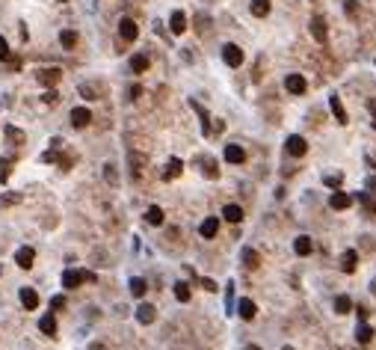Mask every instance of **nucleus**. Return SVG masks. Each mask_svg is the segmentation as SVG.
<instances>
[{"label": "nucleus", "instance_id": "2eb2a0df", "mask_svg": "<svg viewBox=\"0 0 376 350\" xmlns=\"http://www.w3.org/2000/svg\"><path fill=\"white\" fill-rule=\"evenodd\" d=\"M148 66H151V60H148L145 53H134V56H131V71H134V74L148 71Z\"/></svg>", "mask_w": 376, "mask_h": 350}, {"label": "nucleus", "instance_id": "2f4dec72", "mask_svg": "<svg viewBox=\"0 0 376 350\" xmlns=\"http://www.w3.org/2000/svg\"><path fill=\"white\" fill-rule=\"evenodd\" d=\"M80 95H83L86 101H95V98H101V95H98V86H95V83H83V86H80Z\"/></svg>", "mask_w": 376, "mask_h": 350}, {"label": "nucleus", "instance_id": "79ce46f5", "mask_svg": "<svg viewBox=\"0 0 376 350\" xmlns=\"http://www.w3.org/2000/svg\"><path fill=\"white\" fill-rule=\"evenodd\" d=\"M42 101H45V104H56V101H59V95H56L53 89H48V92L42 95Z\"/></svg>", "mask_w": 376, "mask_h": 350}, {"label": "nucleus", "instance_id": "0eeeda50", "mask_svg": "<svg viewBox=\"0 0 376 350\" xmlns=\"http://www.w3.org/2000/svg\"><path fill=\"white\" fill-rule=\"evenodd\" d=\"M15 261H18V267L30 270V267H33V261H36V249H33V246H21V249L15 252Z\"/></svg>", "mask_w": 376, "mask_h": 350}, {"label": "nucleus", "instance_id": "39448f33", "mask_svg": "<svg viewBox=\"0 0 376 350\" xmlns=\"http://www.w3.org/2000/svg\"><path fill=\"white\" fill-rule=\"evenodd\" d=\"M285 89H288L291 95H302V92L308 89V83H305L302 74H288V77H285Z\"/></svg>", "mask_w": 376, "mask_h": 350}, {"label": "nucleus", "instance_id": "6e6d98bb", "mask_svg": "<svg viewBox=\"0 0 376 350\" xmlns=\"http://www.w3.org/2000/svg\"><path fill=\"white\" fill-rule=\"evenodd\" d=\"M373 131H376V113H373Z\"/></svg>", "mask_w": 376, "mask_h": 350}, {"label": "nucleus", "instance_id": "e433bc0d", "mask_svg": "<svg viewBox=\"0 0 376 350\" xmlns=\"http://www.w3.org/2000/svg\"><path fill=\"white\" fill-rule=\"evenodd\" d=\"M6 137L12 142H24V131H18L15 125H9V128H6Z\"/></svg>", "mask_w": 376, "mask_h": 350}, {"label": "nucleus", "instance_id": "f257e3e1", "mask_svg": "<svg viewBox=\"0 0 376 350\" xmlns=\"http://www.w3.org/2000/svg\"><path fill=\"white\" fill-rule=\"evenodd\" d=\"M80 282H95V273H89V270H66L62 273L66 288H80Z\"/></svg>", "mask_w": 376, "mask_h": 350}, {"label": "nucleus", "instance_id": "f704fd0d", "mask_svg": "<svg viewBox=\"0 0 376 350\" xmlns=\"http://www.w3.org/2000/svg\"><path fill=\"white\" fill-rule=\"evenodd\" d=\"M175 297L181 300V303H187L190 300V285L187 282H178V285H175Z\"/></svg>", "mask_w": 376, "mask_h": 350}, {"label": "nucleus", "instance_id": "f8f14e48", "mask_svg": "<svg viewBox=\"0 0 376 350\" xmlns=\"http://www.w3.org/2000/svg\"><path fill=\"white\" fill-rule=\"evenodd\" d=\"M18 297H21V306H24V309H39V294H36L33 288H21Z\"/></svg>", "mask_w": 376, "mask_h": 350}, {"label": "nucleus", "instance_id": "412c9836", "mask_svg": "<svg viewBox=\"0 0 376 350\" xmlns=\"http://www.w3.org/2000/svg\"><path fill=\"white\" fill-rule=\"evenodd\" d=\"M258 264H261V255H258L252 246H246V249H243V267H246V270H255Z\"/></svg>", "mask_w": 376, "mask_h": 350}, {"label": "nucleus", "instance_id": "49530a36", "mask_svg": "<svg viewBox=\"0 0 376 350\" xmlns=\"http://www.w3.org/2000/svg\"><path fill=\"white\" fill-rule=\"evenodd\" d=\"M343 9H347L350 15H359V6H356V0H347V3H343Z\"/></svg>", "mask_w": 376, "mask_h": 350}, {"label": "nucleus", "instance_id": "72a5a7b5", "mask_svg": "<svg viewBox=\"0 0 376 350\" xmlns=\"http://www.w3.org/2000/svg\"><path fill=\"white\" fill-rule=\"evenodd\" d=\"M190 104H193V110H196V113H199V119H202V131H210V119H207V113L205 110H202V104H199V101H190Z\"/></svg>", "mask_w": 376, "mask_h": 350}, {"label": "nucleus", "instance_id": "473e14b6", "mask_svg": "<svg viewBox=\"0 0 376 350\" xmlns=\"http://www.w3.org/2000/svg\"><path fill=\"white\" fill-rule=\"evenodd\" d=\"M145 291H148V285H145V279H131V294H134V297H142V294H145Z\"/></svg>", "mask_w": 376, "mask_h": 350}, {"label": "nucleus", "instance_id": "09e8293b", "mask_svg": "<svg viewBox=\"0 0 376 350\" xmlns=\"http://www.w3.org/2000/svg\"><path fill=\"white\" fill-rule=\"evenodd\" d=\"M142 95V86H131V98H139Z\"/></svg>", "mask_w": 376, "mask_h": 350}, {"label": "nucleus", "instance_id": "c03bdc74", "mask_svg": "<svg viewBox=\"0 0 376 350\" xmlns=\"http://www.w3.org/2000/svg\"><path fill=\"white\" fill-rule=\"evenodd\" d=\"M51 309H66V297H62V294H56V297L51 300Z\"/></svg>", "mask_w": 376, "mask_h": 350}, {"label": "nucleus", "instance_id": "9b49d317", "mask_svg": "<svg viewBox=\"0 0 376 350\" xmlns=\"http://www.w3.org/2000/svg\"><path fill=\"white\" fill-rule=\"evenodd\" d=\"M311 36H314L320 45L326 42V18L323 15H314V18H311Z\"/></svg>", "mask_w": 376, "mask_h": 350}, {"label": "nucleus", "instance_id": "58836bf2", "mask_svg": "<svg viewBox=\"0 0 376 350\" xmlns=\"http://www.w3.org/2000/svg\"><path fill=\"white\" fill-rule=\"evenodd\" d=\"M225 309L234 312V285L231 282H228V291H225Z\"/></svg>", "mask_w": 376, "mask_h": 350}, {"label": "nucleus", "instance_id": "37998d69", "mask_svg": "<svg viewBox=\"0 0 376 350\" xmlns=\"http://www.w3.org/2000/svg\"><path fill=\"white\" fill-rule=\"evenodd\" d=\"M104 175H107V181H113V184H116V166H113V163H107V166H104Z\"/></svg>", "mask_w": 376, "mask_h": 350}, {"label": "nucleus", "instance_id": "6ab92c4d", "mask_svg": "<svg viewBox=\"0 0 376 350\" xmlns=\"http://www.w3.org/2000/svg\"><path fill=\"white\" fill-rule=\"evenodd\" d=\"M225 160H228V163H243V160H246V152L231 142V145H225Z\"/></svg>", "mask_w": 376, "mask_h": 350}, {"label": "nucleus", "instance_id": "a878e982", "mask_svg": "<svg viewBox=\"0 0 376 350\" xmlns=\"http://www.w3.org/2000/svg\"><path fill=\"white\" fill-rule=\"evenodd\" d=\"M59 45H62L66 51H71V48L77 45V33H74V30H62V33H59Z\"/></svg>", "mask_w": 376, "mask_h": 350}, {"label": "nucleus", "instance_id": "4468645a", "mask_svg": "<svg viewBox=\"0 0 376 350\" xmlns=\"http://www.w3.org/2000/svg\"><path fill=\"white\" fill-rule=\"evenodd\" d=\"M356 267H359V255H356V249H347V252L341 255V270H343V273H353Z\"/></svg>", "mask_w": 376, "mask_h": 350}, {"label": "nucleus", "instance_id": "4c0bfd02", "mask_svg": "<svg viewBox=\"0 0 376 350\" xmlns=\"http://www.w3.org/2000/svg\"><path fill=\"white\" fill-rule=\"evenodd\" d=\"M323 184L326 187H332V190H341V175H326Z\"/></svg>", "mask_w": 376, "mask_h": 350}, {"label": "nucleus", "instance_id": "dca6fc26", "mask_svg": "<svg viewBox=\"0 0 376 350\" xmlns=\"http://www.w3.org/2000/svg\"><path fill=\"white\" fill-rule=\"evenodd\" d=\"M216 231H220V220H216V217H207L205 223L199 226V235H202V238H216Z\"/></svg>", "mask_w": 376, "mask_h": 350}, {"label": "nucleus", "instance_id": "5fc2aeb1", "mask_svg": "<svg viewBox=\"0 0 376 350\" xmlns=\"http://www.w3.org/2000/svg\"><path fill=\"white\" fill-rule=\"evenodd\" d=\"M246 350H261V347H255V344H252V347H246Z\"/></svg>", "mask_w": 376, "mask_h": 350}, {"label": "nucleus", "instance_id": "1a4fd4ad", "mask_svg": "<svg viewBox=\"0 0 376 350\" xmlns=\"http://www.w3.org/2000/svg\"><path fill=\"white\" fill-rule=\"evenodd\" d=\"M169 30H172L175 36H181L184 30H187V15H184L181 9H175V12H172V18H169Z\"/></svg>", "mask_w": 376, "mask_h": 350}, {"label": "nucleus", "instance_id": "cd10ccee", "mask_svg": "<svg viewBox=\"0 0 376 350\" xmlns=\"http://www.w3.org/2000/svg\"><path fill=\"white\" fill-rule=\"evenodd\" d=\"M270 12V0H252V15L255 18H264Z\"/></svg>", "mask_w": 376, "mask_h": 350}, {"label": "nucleus", "instance_id": "de8ad7c7", "mask_svg": "<svg viewBox=\"0 0 376 350\" xmlns=\"http://www.w3.org/2000/svg\"><path fill=\"white\" fill-rule=\"evenodd\" d=\"M202 288H205V291H216V282H213V279H202Z\"/></svg>", "mask_w": 376, "mask_h": 350}, {"label": "nucleus", "instance_id": "a18cd8bd", "mask_svg": "<svg viewBox=\"0 0 376 350\" xmlns=\"http://www.w3.org/2000/svg\"><path fill=\"white\" fill-rule=\"evenodd\" d=\"M0 60H9V45H6L3 36H0Z\"/></svg>", "mask_w": 376, "mask_h": 350}, {"label": "nucleus", "instance_id": "20e7f679", "mask_svg": "<svg viewBox=\"0 0 376 350\" xmlns=\"http://www.w3.org/2000/svg\"><path fill=\"white\" fill-rule=\"evenodd\" d=\"M350 205H353V196H350V193L335 190L332 196H329V208H332V211H347Z\"/></svg>", "mask_w": 376, "mask_h": 350}, {"label": "nucleus", "instance_id": "4be33fe9", "mask_svg": "<svg viewBox=\"0 0 376 350\" xmlns=\"http://www.w3.org/2000/svg\"><path fill=\"white\" fill-rule=\"evenodd\" d=\"M163 220H166V217H163V208L151 205V208L145 211V223H148V226H163Z\"/></svg>", "mask_w": 376, "mask_h": 350}, {"label": "nucleus", "instance_id": "a19ab883", "mask_svg": "<svg viewBox=\"0 0 376 350\" xmlns=\"http://www.w3.org/2000/svg\"><path fill=\"white\" fill-rule=\"evenodd\" d=\"M9 166H12V160H9V158L0 160V181H6V178H9Z\"/></svg>", "mask_w": 376, "mask_h": 350}, {"label": "nucleus", "instance_id": "ea45409f", "mask_svg": "<svg viewBox=\"0 0 376 350\" xmlns=\"http://www.w3.org/2000/svg\"><path fill=\"white\" fill-rule=\"evenodd\" d=\"M202 169H205L207 178H216V175H220V169H216V163H213V160H205V166H202Z\"/></svg>", "mask_w": 376, "mask_h": 350}, {"label": "nucleus", "instance_id": "423d86ee", "mask_svg": "<svg viewBox=\"0 0 376 350\" xmlns=\"http://www.w3.org/2000/svg\"><path fill=\"white\" fill-rule=\"evenodd\" d=\"M223 60L231 66V69H240V66H243V51H240L237 45H225V48H223Z\"/></svg>", "mask_w": 376, "mask_h": 350}, {"label": "nucleus", "instance_id": "f03ea898", "mask_svg": "<svg viewBox=\"0 0 376 350\" xmlns=\"http://www.w3.org/2000/svg\"><path fill=\"white\" fill-rule=\"evenodd\" d=\"M285 149H288V155L291 158H302L308 152V142L299 137V134H293V137H288V142H285Z\"/></svg>", "mask_w": 376, "mask_h": 350}, {"label": "nucleus", "instance_id": "c756f323", "mask_svg": "<svg viewBox=\"0 0 376 350\" xmlns=\"http://www.w3.org/2000/svg\"><path fill=\"white\" fill-rule=\"evenodd\" d=\"M142 163H145V158L131 152V175H134V178H139V175H142Z\"/></svg>", "mask_w": 376, "mask_h": 350}, {"label": "nucleus", "instance_id": "7ed1b4c3", "mask_svg": "<svg viewBox=\"0 0 376 350\" xmlns=\"http://www.w3.org/2000/svg\"><path fill=\"white\" fill-rule=\"evenodd\" d=\"M119 36L124 39V42H134V39L139 36L137 21H134V18H121V21H119Z\"/></svg>", "mask_w": 376, "mask_h": 350}, {"label": "nucleus", "instance_id": "4d7b16f0", "mask_svg": "<svg viewBox=\"0 0 376 350\" xmlns=\"http://www.w3.org/2000/svg\"><path fill=\"white\" fill-rule=\"evenodd\" d=\"M0 273H3V267H0Z\"/></svg>", "mask_w": 376, "mask_h": 350}, {"label": "nucleus", "instance_id": "8fccbe9b", "mask_svg": "<svg viewBox=\"0 0 376 350\" xmlns=\"http://www.w3.org/2000/svg\"><path fill=\"white\" fill-rule=\"evenodd\" d=\"M89 350H107V347H104L101 341H95V344H89Z\"/></svg>", "mask_w": 376, "mask_h": 350}, {"label": "nucleus", "instance_id": "5701e85b", "mask_svg": "<svg viewBox=\"0 0 376 350\" xmlns=\"http://www.w3.org/2000/svg\"><path fill=\"white\" fill-rule=\"evenodd\" d=\"M311 249H314V244H311V238H305V235H299V238L293 241V252H296V255H308Z\"/></svg>", "mask_w": 376, "mask_h": 350}, {"label": "nucleus", "instance_id": "b1692460", "mask_svg": "<svg viewBox=\"0 0 376 350\" xmlns=\"http://www.w3.org/2000/svg\"><path fill=\"white\" fill-rule=\"evenodd\" d=\"M39 330H42L45 335H53V333H56V317H53V315H42V317H39Z\"/></svg>", "mask_w": 376, "mask_h": 350}, {"label": "nucleus", "instance_id": "13d9d810", "mask_svg": "<svg viewBox=\"0 0 376 350\" xmlns=\"http://www.w3.org/2000/svg\"><path fill=\"white\" fill-rule=\"evenodd\" d=\"M62 3H66V0H62Z\"/></svg>", "mask_w": 376, "mask_h": 350}, {"label": "nucleus", "instance_id": "6e6552de", "mask_svg": "<svg viewBox=\"0 0 376 350\" xmlns=\"http://www.w3.org/2000/svg\"><path fill=\"white\" fill-rule=\"evenodd\" d=\"M59 77H62V71H59V69H42V71H39V83H42V86H48V89L56 86V83H59Z\"/></svg>", "mask_w": 376, "mask_h": 350}, {"label": "nucleus", "instance_id": "3c124183", "mask_svg": "<svg viewBox=\"0 0 376 350\" xmlns=\"http://www.w3.org/2000/svg\"><path fill=\"white\" fill-rule=\"evenodd\" d=\"M367 187H370V190L376 193V175H373V178H370V181H367Z\"/></svg>", "mask_w": 376, "mask_h": 350}, {"label": "nucleus", "instance_id": "864d4df0", "mask_svg": "<svg viewBox=\"0 0 376 350\" xmlns=\"http://www.w3.org/2000/svg\"><path fill=\"white\" fill-rule=\"evenodd\" d=\"M370 291H373V294H376V279H373V282H370Z\"/></svg>", "mask_w": 376, "mask_h": 350}, {"label": "nucleus", "instance_id": "aec40b11", "mask_svg": "<svg viewBox=\"0 0 376 350\" xmlns=\"http://www.w3.org/2000/svg\"><path fill=\"white\" fill-rule=\"evenodd\" d=\"M237 312H240V317H243V320H252V317H255V312H258V306L252 303V300H240V303H237Z\"/></svg>", "mask_w": 376, "mask_h": 350}, {"label": "nucleus", "instance_id": "9d476101", "mask_svg": "<svg viewBox=\"0 0 376 350\" xmlns=\"http://www.w3.org/2000/svg\"><path fill=\"white\" fill-rule=\"evenodd\" d=\"M89 122H92V113H89L86 107H74V110H71V125H74V128H86Z\"/></svg>", "mask_w": 376, "mask_h": 350}, {"label": "nucleus", "instance_id": "7c9ffc66", "mask_svg": "<svg viewBox=\"0 0 376 350\" xmlns=\"http://www.w3.org/2000/svg\"><path fill=\"white\" fill-rule=\"evenodd\" d=\"M18 202H21V193H3V196H0V211L12 208V205H18Z\"/></svg>", "mask_w": 376, "mask_h": 350}, {"label": "nucleus", "instance_id": "c85d7f7f", "mask_svg": "<svg viewBox=\"0 0 376 350\" xmlns=\"http://www.w3.org/2000/svg\"><path fill=\"white\" fill-rule=\"evenodd\" d=\"M335 312H338V315H350V312H353V300H350V297H338V300H335Z\"/></svg>", "mask_w": 376, "mask_h": 350}, {"label": "nucleus", "instance_id": "bb28decb", "mask_svg": "<svg viewBox=\"0 0 376 350\" xmlns=\"http://www.w3.org/2000/svg\"><path fill=\"white\" fill-rule=\"evenodd\" d=\"M356 338H359V344H370V338H373V330L361 320L359 324V330H356Z\"/></svg>", "mask_w": 376, "mask_h": 350}, {"label": "nucleus", "instance_id": "c9c22d12", "mask_svg": "<svg viewBox=\"0 0 376 350\" xmlns=\"http://www.w3.org/2000/svg\"><path fill=\"white\" fill-rule=\"evenodd\" d=\"M359 202L364 205V214H370V217H376V205L370 202V196H367V193H361V196H359Z\"/></svg>", "mask_w": 376, "mask_h": 350}, {"label": "nucleus", "instance_id": "f3484780", "mask_svg": "<svg viewBox=\"0 0 376 350\" xmlns=\"http://www.w3.org/2000/svg\"><path fill=\"white\" fill-rule=\"evenodd\" d=\"M181 169H184V163L178 158H172L169 163H166V169H163V181H175V178L181 175Z\"/></svg>", "mask_w": 376, "mask_h": 350}, {"label": "nucleus", "instance_id": "ddd939ff", "mask_svg": "<svg viewBox=\"0 0 376 350\" xmlns=\"http://www.w3.org/2000/svg\"><path fill=\"white\" fill-rule=\"evenodd\" d=\"M329 107H332V116H335V122L347 125V110H343V104H341V98H338V95H329Z\"/></svg>", "mask_w": 376, "mask_h": 350}, {"label": "nucleus", "instance_id": "393cba45", "mask_svg": "<svg viewBox=\"0 0 376 350\" xmlns=\"http://www.w3.org/2000/svg\"><path fill=\"white\" fill-rule=\"evenodd\" d=\"M223 217L228 223H240V220H243V208H240V205H225Z\"/></svg>", "mask_w": 376, "mask_h": 350}, {"label": "nucleus", "instance_id": "a211bd4d", "mask_svg": "<svg viewBox=\"0 0 376 350\" xmlns=\"http://www.w3.org/2000/svg\"><path fill=\"white\" fill-rule=\"evenodd\" d=\"M154 317H157V312H154L151 303H142V306L137 309V320H139V324H154Z\"/></svg>", "mask_w": 376, "mask_h": 350}, {"label": "nucleus", "instance_id": "603ef678", "mask_svg": "<svg viewBox=\"0 0 376 350\" xmlns=\"http://www.w3.org/2000/svg\"><path fill=\"white\" fill-rule=\"evenodd\" d=\"M367 107H370V113H376V101H370V104H367Z\"/></svg>", "mask_w": 376, "mask_h": 350}]
</instances>
